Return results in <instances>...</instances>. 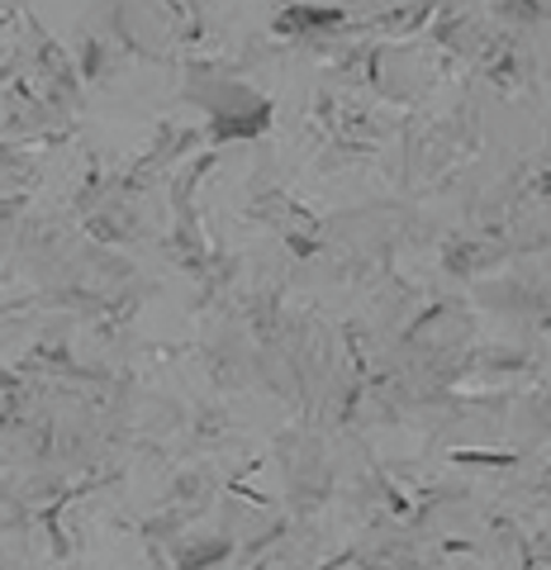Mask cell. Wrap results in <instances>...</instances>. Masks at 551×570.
Returning <instances> with one entry per match:
<instances>
[{"label": "cell", "mask_w": 551, "mask_h": 570, "mask_svg": "<svg viewBox=\"0 0 551 570\" xmlns=\"http://www.w3.org/2000/svg\"><path fill=\"white\" fill-rule=\"evenodd\" d=\"M338 20H342L338 10H290V14H286L290 29H295V24H300V29H309V24H338Z\"/></svg>", "instance_id": "cell-1"}]
</instances>
